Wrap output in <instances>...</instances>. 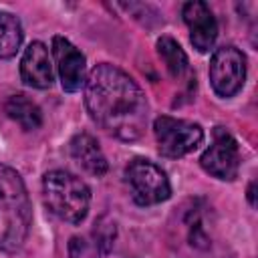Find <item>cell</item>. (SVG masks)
<instances>
[{"label":"cell","mask_w":258,"mask_h":258,"mask_svg":"<svg viewBox=\"0 0 258 258\" xmlns=\"http://www.w3.org/2000/svg\"><path fill=\"white\" fill-rule=\"evenodd\" d=\"M85 105L91 119L121 141L143 135L149 105L141 87L115 64H97L85 81Z\"/></svg>","instance_id":"6da1fadb"},{"label":"cell","mask_w":258,"mask_h":258,"mask_svg":"<svg viewBox=\"0 0 258 258\" xmlns=\"http://www.w3.org/2000/svg\"><path fill=\"white\" fill-rule=\"evenodd\" d=\"M32 204L20 173L0 163V250L16 252L28 238Z\"/></svg>","instance_id":"7a4b0ae2"},{"label":"cell","mask_w":258,"mask_h":258,"mask_svg":"<svg viewBox=\"0 0 258 258\" xmlns=\"http://www.w3.org/2000/svg\"><path fill=\"white\" fill-rule=\"evenodd\" d=\"M42 191L48 210L56 218L69 224H81L87 218L91 191L87 183L75 173L64 169L48 171L42 179Z\"/></svg>","instance_id":"3957f363"},{"label":"cell","mask_w":258,"mask_h":258,"mask_svg":"<svg viewBox=\"0 0 258 258\" xmlns=\"http://www.w3.org/2000/svg\"><path fill=\"white\" fill-rule=\"evenodd\" d=\"M125 179L131 187V198L139 206H155L171 196V185L165 171L143 157L129 161L125 169Z\"/></svg>","instance_id":"277c9868"},{"label":"cell","mask_w":258,"mask_h":258,"mask_svg":"<svg viewBox=\"0 0 258 258\" xmlns=\"http://www.w3.org/2000/svg\"><path fill=\"white\" fill-rule=\"evenodd\" d=\"M153 133L157 139V151L163 157H183L204 141V129L185 119L161 115L153 121Z\"/></svg>","instance_id":"5b68a950"},{"label":"cell","mask_w":258,"mask_h":258,"mask_svg":"<svg viewBox=\"0 0 258 258\" xmlns=\"http://www.w3.org/2000/svg\"><path fill=\"white\" fill-rule=\"evenodd\" d=\"M208 75L216 95L234 97L246 81V56L236 46H220L210 58Z\"/></svg>","instance_id":"8992f818"},{"label":"cell","mask_w":258,"mask_h":258,"mask_svg":"<svg viewBox=\"0 0 258 258\" xmlns=\"http://www.w3.org/2000/svg\"><path fill=\"white\" fill-rule=\"evenodd\" d=\"M200 165L204 171L210 175L222 179V181H232L238 175L240 169V149L236 139L226 131L224 127L214 129V141L212 145L202 153Z\"/></svg>","instance_id":"52a82bcc"},{"label":"cell","mask_w":258,"mask_h":258,"mask_svg":"<svg viewBox=\"0 0 258 258\" xmlns=\"http://www.w3.org/2000/svg\"><path fill=\"white\" fill-rule=\"evenodd\" d=\"M52 54L56 60L60 85L67 93H77L81 87H85L87 81V60L85 54L64 36L52 38Z\"/></svg>","instance_id":"ba28073f"},{"label":"cell","mask_w":258,"mask_h":258,"mask_svg":"<svg viewBox=\"0 0 258 258\" xmlns=\"http://www.w3.org/2000/svg\"><path fill=\"white\" fill-rule=\"evenodd\" d=\"M183 22L189 28V40L198 52H210L218 38V22L210 6L202 0L185 2L181 8Z\"/></svg>","instance_id":"9c48e42d"},{"label":"cell","mask_w":258,"mask_h":258,"mask_svg":"<svg viewBox=\"0 0 258 258\" xmlns=\"http://www.w3.org/2000/svg\"><path fill=\"white\" fill-rule=\"evenodd\" d=\"M20 77L24 85L32 89H50L54 83V71L46 44L34 40L24 48L20 58Z\"/></svg>","instance_id":"30bf717a"},{"label":"cell","mask_w":258,"mask_h":258,"mask_svg":"<svg viewBox=\"0 0 258 258\" xmlns=\"http://www.w3.org/2000/svg\"><path fill=\"white\" fill-rule=\"evenodd\" d=\"M71 155L91 175L101 177L107 173L109 163H107V159H105V155H103V151H101V147L93 135H89V133L75 135L71 139Z\"/></svg>","instance_id":"8fae6325"},{"label":"cell","mask_w":258,"mask_h":258,"mask_svg":"<svg viewBox=\"0 0 258 258\" xmlns=\"http://www.w3.org/2000/svg\"><path fill=\"white\" fill-rule=\"evenodd\" d=\"M4 111L8 113L10 119L20 123V127L26 129V131L38 129L42 125V111H40V107L34 101H30L26 95H12V97H8V101L4 105Z\"/></svg>","instance_id":"7c38bea8"},{"label":"cell","mask_w":258,"mask_h":258,"mask_svg":"<svg viewBox=\"0 0 258 258\" xmlns=\"http://www.w3.org/2000/svg\"><path fill=\"white\" fill-rule=\"evenodd\" d=\"M22 24L10 12H0V58H12L22 44Z\"/></svg>","instance_id":"4fadbf2b"},{"label":"cell","mask_w":258,"mask_h":258,"mask_svg":"<svg viewBox=\"0 0 258 258\" xmlns=\"http://www.w3.org/2000/svg\"><path fill=\"white\" fill-rule=\"evenodd\" d=\"M157 52H159L161 60L165 62V67L173 79H181L185 75L187 56H185L183 48L177 44V40H173L171 36H161L157 40Z\"/></svg>","instance_id":"5bb4252c"},{"label":"cell","mask_w":258,"mask_h":258,"mask_svg":"<svg viewBox=\"0 0 258 258\" xmlns=\"http://www.w3.org/2000/svg\"><path fill=\"white\" fill-rule=\"evenodd\" d=\"M95 238H97V246L101 248L103 254H107L113 248V240H115V224H99L95 228Z\"/></svg>","instance_id":"9a60e30c"},{"label":"cell","mask_w":258,"mask_h":258,"mask_svg":"<svg viewBox=\"0 0 258 258\" xmlns=\"http://www.w3.org/2000/svg\"><path fill=\"white\" fill-rule=\"evenodd\" d=\"M83 250H85V242L81 238H71V242H69V256L71 258H81Z\"/></svg>","instance_id":"2e32d148"},{"label":"cell","mask_w":258,"mask_h":258,"mask_svg":"<svg viewBox=\"0 0 258 258\" xmlns=\"http://www.w3.org/2000/svg\"><path fill=\"white\" fill-rule=\"evenodd\" d=\"M254 189H256V181H250V185H248V202H250L252 208L256 206V194H254Z\"/></svg>","instance_id":"e0dca14e"}]
</instances>
